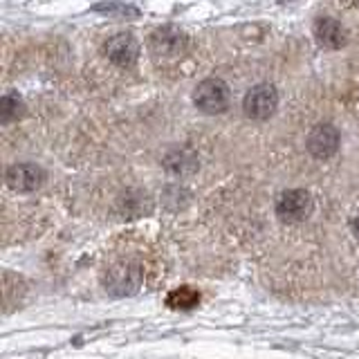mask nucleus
Instances as JSON below:
<instances>
[{"instance_id": "9", "label": "nucleus", "mask_w": 359, "mask_h": 359, "mask_svg": "<svg viewBox=\"0 0 359 359\" xmlns=\"http://www.w3.org/2000/svg\"><path fill=\"white\" fill-rule=\"evenodd\" d=\"M200 301V294L196 287H177L173 292H168L166 297V306L173 308V310H189V308H196Z\"/></svg>"}, {"instance_id": "1", "label": "nucleus", "mask_w": 359, "mask_h": 359, "mask_svg": "<svg viewBox=\"0 0 359 359\" xmlns=\"http://www.w3.org/2000/svg\"><path fill=\"white\" fill-rule=\"evenodd\" d=\"M196 106L202 112H209V115H216V112H222L229 106V88L220 79H205L194 95Z\"/></svg>"}, {"instance_id": "10", "label": "nucleus", "mask_w": 359, "mask_h": 359, "mask_svg": "<svg viewBox=\"0 0 359 359\" xmlns=\"http://www.w3.org/2000/svg\"><path fill=\"white\" fill-rule=\"evenodd\" d=\"M20 108H22V104H20L18 97H5L3 99V108H0V117H3V121L16 119L20 112H22Z\"/></svg>"}, {"instance_id": "6", "label": "nucleus", "mask_w": 359, "mask_h": 359, "mask_svg": "<svg viewBox=\"0 0 359 359\" xmlns=\"http://www.w3.org/2000/svg\"><path fill=\"white\" fill-rule=\"evenodd\" d=\"M106 54H108V59L117 65H133L137 61L140 45L130 34H117V36H112L106 43Z\"/></svg>"}, {"instance_id": "4", "label": "nucleus", "mask_w": 359, "mask_h": 359, "mask_svg": "<svg viewBox=\"0 0 359 359\" xmlns=\"http://www.w3.org/2000/svg\"><path fill=\"white\" fill-rule=\"evenodd\" d=\"M308 149L314 157L325 160V157L334 155L337 149H339V133H337V128L330 126V123H321V126H317L310 133Z\"/></svg>"}, {"instance_id": "5", "label": "nucleus", "mask_w": 359, "mask_h": 359, "mask_svg": "<svg viewBox=\"0 0 359 359\" xmlns=\"http://www.w3.org/2000/svg\"><path fill=\"white\" fill-rule=\"evenodd\" d=\"M45 173L36 164H14L7 171V184L14 191H34L43 184Z\"/></svg>"}, {"instance_id": "2", "label": "nucleus", "mask_w": 359, "mask_h": 359, "mask_svg": "<svg viewBox=\"0 0 359 359\" xmlns=\"http://www.w3.org/2000/svg\"><path fill=\"white\" fill-rule=\"evenodd\" d=\"M276 213L283 222H301L312 213V198L303 189H290L276 200Z\"/></svg>"}, {"instance_id": "11", "label": "nucleus", "mask_w": 359, "mask_h": 359, "mask_svg": "<svg viewBox=\"0 0 359 359\" xmlns=\"http://www.w3.org/2000/svg\"><path fill=\"white\" fill-rule=\"evenodd\" d=\"M353 231H355V236L359 238V211L355 213V218H353Z\"/></svg>"}, {"instance_id": "3", "label": "nucleus", "mask_w": 359, "mask_h": 359, "mask_svg": "<svg viewBox=\"0 0 359 359\" xmlns=\"http://www.w3.org/2000/svg\"><path fill=\"white\" fill-rule=\"evenodd\" d=\"M276 106H278V93H276V88L269 83H261L252 88L243 101L245 115L252 119H267L276 110Z\"/></svg>"}, {"instance_id": "8", "label": "nucleus", "mask_w": 359, "mask_h": 359, "mask_svg": "<svg viewBox=\"0 0 359 359\" xmlns=\"http://www.w3.org/2000/svg\"><path fill=\"white\" fill-rule=\"evenodd\" d=\"M151 45L155 54H180V50H182V45H184V36L173 27H164L153 34Z\"/></svg>"}, {"instance_id": "7", "label": "nucleus", "mask_w": 359, "mask_h": 359, "mask_svg": "<svg viewBox=\"0 0 359 359\" xmlns=\"http://www.w3.org/2000/svg\"><path fill=\"white\" fill-rule=\"evenodd\" d=\"M314 34H317V41L325 48H341L346 43V29L341 27L339 20L334 18H319L317 25H314Z\"/></svg>"}]
</instances>
